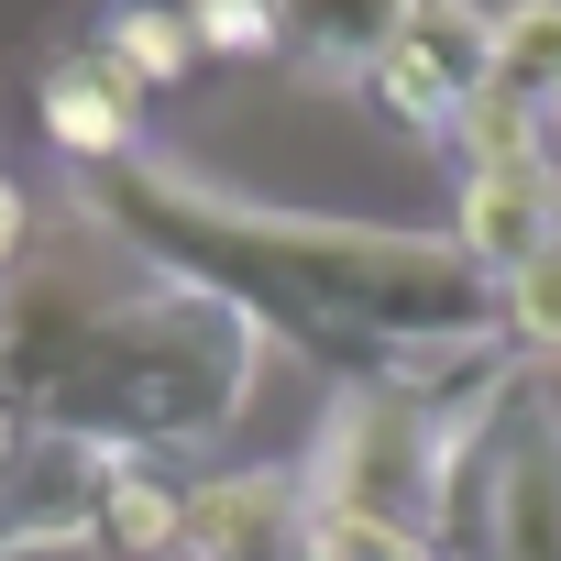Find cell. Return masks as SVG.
Segmentation results:
<instances>
[{
  "label": "cell",
  "mask_w": 561,
  "mask_h": 561,
  "mask_svg": "<svg viewBox=\"0 0 561 561\" xmlns=\"http://www.w3.org/2000/svg\"><path fill=\"white\" fill-rule=\"evenodd\" d=\"M23 451H34V419H23V408H12V397H0V473H12V462H23Z\"/></svg>",
  "instance_id": "cell-19"
},
{
  "label": "cell",
  "mask_w": 561,
  "mask_h": 561,
  "mask_svg": "<svg viewBox=\"0 0 561 561\" xmlns=\"http://www.w3.org/2000/svg\"><path fill=\"white\" fill-rule=\"evenodd\" d=\"M430 550L440 561H561V397H550V375L517 364L484 408H462Z\"/></svg>",
  "instance_id": "cell-3"
},
{
  "label": "cell",
  "mask_w": 561,
  "mask_h": 561,
  "mask_svg": "<svg viewBox=\"0 0 561 561\" xmlns=\"http://www.w3.org/2000/svg\"><path fill=\"white\" fill-rule=\"evenodd\" d=\"M100 45H111L144 89H176V78L198 67V23H187V0H122Z\"/></svg>",
  "instance_id": "cell-14"
},
{
  "label": "cell",
  "mask_w": 561,
  "mask_h": 561,
  "mask_svg": "<svg viewBox=\"0 0 561 561\" xmlns=\"http://www.w3.org/2000/svg\"><path fill=\"white\" fill-rule=\"evenodd\" d=\"M34 242H45V220H34V187H23L12 165H0V275H12Z\"/></svg>",
  "instance_id": "cell-18"
},
{
  "label": "cell",
  "mask_w": 561,
  "mask_h": 561,
  "mask_svg": "<svg viewBox=\"0 0 561 561\" xmlns=\"http://www.w3.org/2000/svg\"><path fill=\"white\" fill-rule=\"evenodd\" d=\"M176 561H309V484L298 462H231L187 484V550Z\"/></svg>",
  "instance_id": "cell-6"
},
{
  "label": "cell",
  "mask_w": 561,
  "mask_h": 561,
  "mask_svg": "<svg viewBox=\"0 0 561 561\" xmlns=\"http://www.w3.org/2000/svg\"><path fill=\"white\" fill-rule=\"evenodd\" d=\"M309 561H440V550H430V539H408V528H375V517L309 506Z\"/></svg>",
  "instance_id": "cell-16"
},
{
  "label": "cell",
  "mask_w": 561,
  "mask_h": 561,
  "mask_svg": "<svg viewBox=\"0 0 561 561\" xmlns=\"http://www.w3.org/2000/svg\"><path fill=\"white\" fill-rule=\"evenodd\" d=\"M517 111H539L561 133V0H495V78Z\"/></svg>",
  "instance_id": "cell-12"
},
{
  "label": "cell",
  "mask_w": 561,
  "mask_h": 561,
  "mask_svg": "<svg viewBox=\"0 0 561 561\" xmlns=\"http://www.w3.org/2000/svg\"><path fill=\"white\" fill-rule=\"evenodd\" d=\"M484 78H495V12H473V0H430V12L397 34V56L364 78V100H375L397 133L451 144V122L484 100Z\"/></svg>",
  "instance_id": "cell-5"
},
{
  "label": "cell",
  "mask_w": 561,
  "mask_h": 561,
  "mask_svg": "<svg viewBox=\"0 0 561 561\" xmlns=\"http://www.w3.org/2000/svg\"><path fill=\"white\" fill-rule=\"evenodd\" d=\"M419 12H430V0H275V56L331 78V89H364Z\"/></svg>",
  "instance_id": "cell-9"
},
{
  "label": "cell",
  "mask_w": 561,
  "mask_h": 561,
  "mask_svg": "<svg viewBox=\"0 0 561 561\" xmlns=\"http://www.w3.org/2000/svg\"><path fill=\"white\" fill-rule=\"evenodd\" d=\"M451 430H462V408H440V397L353 386V397H331V419L309 430L298 484H309V506H342V517H375V528L430 539L440 473H451Z\"/></svg>",
  "instance_id": "cell-4"
},
{
  "label": "cell",
  "mask_w": 561,
  "mask_h": 561,
  "mask_svg": "<svg viewBox=\"0 0 561 561\" xmlns=\"http://www.w3.org/2000/svg\"><path fill=\"white\" fill-rule=\"evenodd\" d=\"M495 331H506V353L528 375H561V242L528 253L506 287H495Z\"/></svg>",
  "instance_id": "cell-13"
},
{
  "label": "cell",
  "mask_w": 561,
  "mask_h": 561,
  "mask_svg": "<svg viewBox=\"0 0 561 561\" xmlns=\"http://www.w3.org/2000/svg\"><path fill=\"white\" fill-rule=\"evenodd\" d=\"M89 550L100 561H176L187 550V484H165V473H111L100 484V506H89Z\"/></svg>",
  "instance_id": "cell-11"
},
{
  "label": "cell",
  "mask_w": 561,
  "mask_h": 561,
  "mask_svg": "<svg viewBox=\"0 0 561 561\" xmlns=\"http://www.w3.org/2000/svg\"><path fill=\"white\" fill-rule=\"evenodd\" d=\"M539 154H550V122L517 111L506 89H484V100L451 122V165H462V176H484V165H539Z\"/></svg>",
  "instance_id": "cell-15"
},
{
  "label": "cell",
  "mask_w": 561,
  "mask_h": 561,
  "mask_svg": "<svg viewBox=\"0 0 561 561\" xmlns=\"http://www.w3.org/2000/svg\"><path fill=\"white\" fill-rule=\"evenodd\" d=\"M198 56H275V0H187Z\"/></svg>",
  "instance_id": "cell-17"
},
{
  "label": "cell",
  "mask_w": 561,
  "mask_h": 561,
  "mask_svg": "<svg viewBox=\"0 0 561 561\" xmlns=\"http://www.w3.org/2000/svg\"><path fill=\"white\" fill-rule=\"evenodd\" d=\"M78 198L133 264L220 298L253 342L320 364L331 397L408 386L440 408H484L517 375V353L495 331V287L473 275V253L451 231H375V220H331V209L220 198L154 154L78 176Z\"/></svg>",
  "instance_id": "cell-1"
},
{
  "label": "cell",
  "mask_w": 561,
  "mask_h": 561,
  "mask_svg": "<svg viewBox=\"0 0 561 561\" xmlns=\"http://www.w3.org/2000/svg\"><path fill=\"white\" fill-rule=\"evenodd\" d=\"M100 484H111V462H78V451L34 440L12 473H0V561H23V550H89Z\"/></svg>",
  "instance_id": "cell-10"
},
{
  "label": "cell",
  "mask_w": 561,
  "mask_h": 561,
  "mask_svg": "<svg viewBox=\"0 0 561 561\" xmlns=\"http://www.w3.org/2000/svg\"><path fill=\"white\" fill-rule=\"evenodd\" d=\"M253 331L220 309V298H198V287H176V275H154L144 264V287L78 342V364L45 386V408H34V440H56V451H78V462H111V473H154V462H176V451H209L231 419H242V397H253Z\"/></svg>",
  "instance_id": "cell-2"
},
{
  "label": "cell",
  "mask_w": 561,
  "mask_h": 561,
  "mask_svg": "<svg viewBox=\"0 0 561 561\" xmlns=\"http://www.w3.org/2000/svg\"><path fill=\"white\" fill-rule=\"evenodd\" d=\"M144 100H154V89H144L111 45H89V56L45 67V89H34L45 144H56L78 176H111V165H133V154H144Z\"/></svg>",
  "instance_id": "cell-7"
},
{
  "label": "cell",
  "mask_w": 561,
  "mask_h": 561,
  "mask_svg": "<svg viewBox=\"0 0 561 561\" xmlns=\"http://www.w3.org/2000/svg\"><path fill=\"white\" fill-rule=\"evenodd\" d=\"M451 242L473 253V275H484V287H506V275H517L528 253H550V242H561V154H539V165H484V176H462Z\"/></svg>",
  "instance_id": "cell-8"
}]
</instances>
